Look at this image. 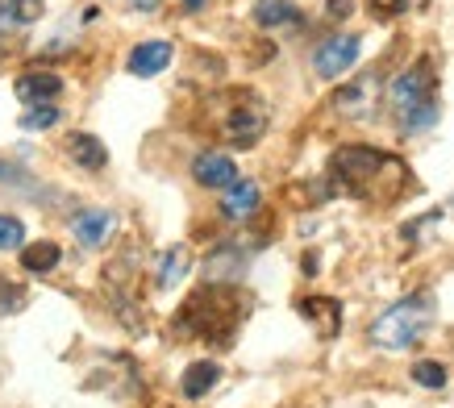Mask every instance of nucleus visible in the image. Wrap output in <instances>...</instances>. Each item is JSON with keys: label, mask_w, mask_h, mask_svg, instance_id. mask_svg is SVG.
<instances>
[{"label": "nucleus", "mask_w": 454, "mask_h": 408, "mask_svg": "<svg viewBox=\"0 0 454 408\" xmlns=\"http://www.w3.org/2000/svg\"><path fill=\"white\" fill-rule=\"evenodd\" d=\"M330 176L338 188L358 196V200H380V196L396 200L400 188L409 184L404 163L375 146H342L330 159Z\"/></svg>", "instance_id": "obj_1"}, {"label": "nucleus", "mask_w": 454, "mask_h": 408, "mask_svg": "<svg viewBox=\"0 0 454 408\" xmlns=\"http://www.w3.org/2000/svg\"><path fill=\"white\" fill-rule=\"evenodd\" d=\"M242 313H247V300H242V292L208 279V284L200 287V292H192V296H188V304L176 313V333H184V338L230 341V338H234V329L242 326Z\"/></svg>", "instance_id": "obj_2"}, {"label": "nucleus", "mask_w": 454, "mask_h": 408, "mask_svg": "<svg viewBox=\"0 0 454 408\" xmlns=\"http://www.w3.org/2000/svg\"><path fill=\"white\" fill-rule=\"evenodd\" d=\"M434 92H438V75H434V67H429L426 59L413 63L409 71H400L396 80H392L387 105L396 109L404 134H421V129H429V125L438 122V96Z\"/></svg>", "instance_id": "obj_3"}, {"label": "nucleus", "mask_w": 454, "mask_h": 408, "mask_svg": "<svg viewBox=\"0 0 454 408\" xmlns=\"http://www.w3.org/2000/svg\"><path fill=\"white\" fill-rule=\"evenodd\" d=\"M429 321H434V296H429V292H417V296L396 300L387 313L375 317L372 341L384 346V350H409L413 341L426 338Z\"/></svg>", "instance_id": "obj_4"}, {"label": "nucleus", "mask_w": 454, "mask_h": 408, "mask_svg": "<svg viewBox=\"0 0 454 408\" xmlns=\"http://www.w3.org/2000/svg\"><path fill=\"white\" fill-rule=\"evenodd\" d=\"M262 129H267V105L259 92H230V109L221 113V134L238 150H247L262 137Z\"/></svg>", "instance_id": "obj_5"}, {"label": "nucleus", "mask_w": 454, "mask_h": 408, "mask_svg": "<svg viewBox=\"0 0 454 408\" xmlns=\"http://www.w3.org/2000/svg\"><path fill=\"white\" fill-rule=\"evenodd\" d=\"M358 51H363V38L358 34H333L313 51V71L321 80H338L358 63Z\"/></svg>", "instance_id": "obj_6"}, {"label": "nucleus", "mask_w": 454, "mask_h": 408, "mask_svg": "<svg viewBox=\"0 0 454 408\" xmlns=\"http://www.w3.org/2000/svg\"><path fill=\"white\" fill-rule=\"evenodd\" d=\"M71 230H75L80 246H88V250H100V246L113 238V230H117V217H113L109 208H83V213H75Z\"/></svg>", "instance_id": "obj_7"}, {"label": "nucleus", "mask_w": 454, "mask_h": 408, "mask_svg": "<svg viewBox=\"0 0 454 408\" xmlns=\"http://www.w3.org/2000/svg\"><path fill=\"white\" fill-rule=\"evenodd\" d=\"M192 176H196L200 188H230V184H238V163L230 159V154L205 150V154H196Z\"/></svg>", "instance_id": "obj_8"}, {"label": "nucleus", "mask_w": 454, "mask_h": 408, "mask_svg": "<svg viewBox=\"0 0 454 408\" xmlns=\"http://www.w3.org/2000/svg\"><path fill=\"white\" fill-rule=\"evenodd\" d=\"M250 17H254L259 29H301L304 26V9L292 4V0H259L250 9Z\"/></svg>", "instance_id": "obj_9"}, {"label": "nucleus", "mask_w": 454, "mask_h": 408, "mask_svg": "<svg viewBox=\"0 0 454 408\" xmlns=\"http://www.w3.org/2000/svg\"><path fill=\"white\" fill-rule=\"evenodd\" d=\"M259 204H262L259 184H254V179H238V184H230L225 196H221V213H225L230 221H247Z\"/></svg>", "instance_id": "obj_10"}, {"label": "nucleus", "mask_w": 454, "mask_h": 408, "mask_svg": "<svg viewBox=\"0 0 454 408\" xmlns=\"http://www.w3.org/2000/svg\"><path fill=\"white\" fill-rule=\"evenodd\" d=\"M13 92L26 100V105H46V100H55L63 92V80H59L55 71H29V75H17Z\"/></svg>", "instance_id": "obj_11"}, {"label": "nucleus", "mask_w": 454, "mask_h": 408, "mask_svg": "<svg viewBox=\"0 0 454 408\" xmlns=\"http://www.w3.org/2000/svg\"><path fill=\"white\" fill-rule=\"evenodd\" d=\"M67 154H71V163L83 167V171H100V167L109 163L105 142H100L97 134H88V129H75V134L67 137Z\"/></svg>", "instance_id": "obj_12"}, {"label": "nucleus", "mask_w": 454, "mask_h": 408, "mask_svg": "<svg viewBox=\"0 0 454 408\" xmlns=\"http://www.w3.org/2000/svg\"><path fill=\"white\" fill-rule=\"evenodd\" d=\"M296 309H301V317H309L325 338H333L338 326H342V304H338L333 296H309V300H301Z\"/></svg>", "instance_id": "obj_13"}, {"label": "nucleus", "mask_w": 454, "mask_h": 408, "mask_svg": "<svg viewBox=\"0 0 454 408\" xmlns=\"http://www.w3.org/2000/svg\"><path fill=\"white\" fill-rule=\"evenodd\" d=\"M171 59H176L171 42H142V46L129 51V71H134V75H159Z\"/></svg>", "instance_id": "obj_14"}, {"label": "nucleus", "mask_w": 454, "mask_h": 408, "mask_svg": "<svg viewBox=\"0 0 454 408\" xmlns=\"http://www.w3.org/2000/svg\"><path fill=\"white\" fill-rule=\"evenodd\" d=\"M217 380H221V363H213V358H200V363H192V367L184 371L179 392L188 396V400H200V396H208L213 388H217Z\"/></svg>", "instance_id": "obj_15"}, {"label": "nucleus", "mask_w": 454, "mask_h": 408, "mask_svg": "<svg viewBox=\"0 0 454 408\" xmlns=\"http://www.w3.org/2000/svg\"><path fill=\"white\" fill-rule=\"evenodd\" d=\"M188 271H192V255H188V246H171V250H163V259H159V275H154V284L167 292V287H176Z\"/></svg>", "instance_id": "obj_16"}, {"label": "nucleus", "mask_w": 454, "mask_h": 408, "mask_svg": "<svg viewBox=\"0 0 454 408\" xmlns=\"http://www.w3.org/2000/svg\"><path fill=\"white\" fill-rule=\"evenodd\" d=\"M372 92H375V80H372V75H363V80L346 83L342 92L333 96V105H338V113H350V117H358V113L372 109Z\"/></svg>", "instance_id": "obj_17"}, {"label": "nucleus", "mask_w": 454, "mask_h": 408, "mask_svg": "<svg viewBox=\"0 0 454 408\" xmlns=\"http://www.w3.org/2000/svg\"><path fill=\"white\" fill-rule=\"evenodd\" d=\"M59 259H63V250H59L55 242H34L26 246V255H21V267H26L29 275H46V271H55Z\"/></svg>", "instance_id": "obj_18"}, {"label": "nucleus", "mask_w": 454, "mask_h": 408, "mask_svg": "<svg viewBox=\"0 0 454 408\" xmlns=\"http://www.w3.org/2000/svg\"><path fill=\"white\" fill-rule=\"evenodd\" d=\"M242 271H247V263H242V255H238V250H217V255H208V263H205V275L213 279V284L238 279Z\"/></svg>", "instance_id": "obj_19"}, {"label": "nucleus", "mask_w": 454, "mask_h": 408, "mask_svg": "<svg viewBox=\"0 0 454 408\" xmlns=\"http://www.w3.org/2000/svg\"><path fill=\"white\" fill-rule=\"evenodd\" d=\"M51 125H59V109L46 100V105H29L26 113H21V129L26 134H42V129H51Z\"/></svg>", "instance_id": "obj_20"}, {"label": "nucleus", "mask_w": 454, "mask_h": 408, "mask_svg": "<svg viewBox=\"0 0 454 408\" xmlns=\"http://www.w3.org/2000/svg\"><path fill=\"white\" fill-rule=\"evenodd\" d=\"M413 380L421 388H446V367L434 358H421V363H413Z\"/></svg>", "instance_id": "obj_21"}, {"label": "nucleus", "mask_w": 454, "mask_h": 408, "mask_svg": "<svg viewBox=\"0 0 454 408\" xmlns=\"http://www.w3.org/2000/svg\"><path fill=\"white\" fill-rule=\"evenodd\" d=\"M21 242H26V225L9 213H0V250H17Z\"/></svg>", "instance_id": "obj_22"}, {"label": "nucleus", "mask_w": 454, "mask_h": 408, "mask_svg": "<svg viewBox=\"0 0 454 408\" xmlns=\"http://www.w3.org/2000/svg\"><path fill=\"white\" fill-rule=\"evenodd\" d=\"M42 9H46L42 0H9V13H13L21 26H34V21L42 17Z\"/></svg>", "instance_id": "obj_23"}, {"label": "nucleus", "mask_w": 454, "mask_h": 408, "mask_svg": "<svg viewBox=\"0 0 454 408\" xmlns=\"http://www.w3.org/2000/svg\"><path fill=\"white\" fill-rule=\"evenodd\" d=\"M404 4H409V0H372V13L375 17H396V13H404Z\"/></svg>", "instance_id": "obj_24"}, {"label": "nucleus", "mask_w": 454, "mask_h": 408, "mask_svg": "<svg viewBox=\"0 0 454 408\" xmlns=\"http://www.w3.org/2000/svg\"><path fill=\"white\" fill-rule=\"evenodd\" d=\"M325 13H330L333 21H346V17L355 13V0H325Z\"/></svg>", "instance_id": "obj_25"}, {"label": "nucleus", "mask_w": 454, "mask_h": 408, "mask_svg": "<svg viewBox=\"0 0 454 408\" xmlns=\"http://www.w3.org/2000/svg\"><path fill=\"white\" fill-rule=\"evenodd\" d=\"M179 4H184V9H192V13L196 9H205V0H179Z\"/></svg>", "instance_id": "obj_26"}]
</instances>
